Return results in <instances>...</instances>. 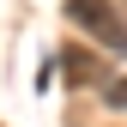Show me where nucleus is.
Here are the masks:
<instances>
[{"label":"nucleus","instance_id":"3","mask_svg":"<svg viewBox=\"0 0 127 127\" xmlns=\"http://www.w3.org/2000/svg\"><path fill=\"white\" fill-rule=\"evenodd\" d=\"M103 103L109 109H127V79H109V85H103Z\"/></svg>","mask_w":127,"mask_h":127},{"label":"nucleus","instance_id":"2","mask_svg":"<svg viewBox=\"0 0 127 127\" xmlns=\"http://www.w3.org/2000/svg\"><path fill=\"white\" fill-rule=\"evenodd\" d=\"M61 73H67L73 85H79V79H85V85H109V67L97 55H85V49H67V55H61Z\"/></svg>","mask_w":127,"mask_h":127},{"label":"nucleus","instance_id":"1","mask_svg":"<svg viewBox=\"0 0 127 127\" xmlns=\"http://www.w3.org/2000/svg\"><path fill=\"white\" fill-rule=\"evenodd\" d=\"M67 18L79 24V36H91L109 55H127V12L115 0H67Z\"/></svg>","mask_w":127,"mask_h":127}]
</instances>
